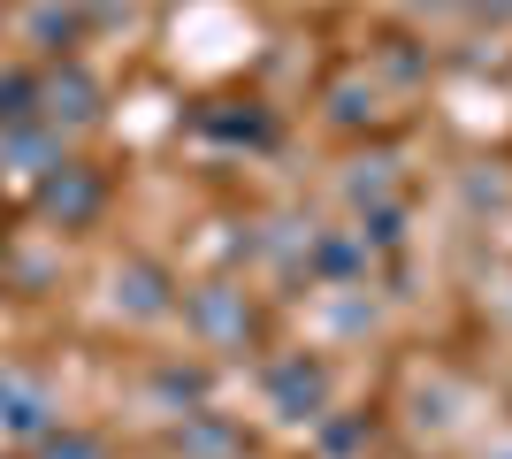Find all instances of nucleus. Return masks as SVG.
Listing matches in <instances>:
<instances>
[{"label": "nucleus", "instance_id": "f03ea898", "mask_svg": "<svg viewBox=\"0 0 512 459\" xmlns=\"http://www.w3.org/2000/svg\"><path fill=\"white\" fill-rule=\"evenodd\" d=\"M192 329L199 337H214V345H245V329H253V314H245V291H230V284H207V291H192Z\"/></svg>", "mask_w": 512, "mask_h": 459}, {"label": "nucleus", "instance_id": "6e6552de", "mask_svg": "<svg viewBox=\"0 0 512 459\" xmlns=\"http://www.w3.org/2000/svg\"><path fill=\"white\" fill-rule=\"evenodd\" d=\"M306 261L344 284V276H360V268H367V238H314V245H306Z\"/></svg>", "mask_w": 512, "mask_h": 459}, {"label": "nucleus", "instance_id": "1a4fd4ad", "mask_svg": "<svg viewBox=\"0 0 512 459\" xmlns=\"http://www.w3.org/2000/svg\"><path fill=\"white\" fill-rule=\"evenodd\" d=\"M8 123H39V77H0V131Z\"/></svg>", "mask_w": 512, "mask_h": 459}, {"label": "nucleus", "instance_id": "2eb2a0df", "mask_svg": "<svg viewBox=\"0 0 512 459\" xmlns=\"http://www.w3.org/2000/svg\"><path fill=\"white\" fill-rule=\"evenodd\" d=\"M39 459H107V444H100V437H77V429H62V437H46Z\"/></svg>", "mask_w": 512, "mask_h": 459}, {"label": "nucleus", "instance_id": "ddd939ff", "mask_svg": "<svg viewBox=\"0 0 512 459\" xmlns=\"http://www.w3.org/2000/svg\"><path fill=\"white\" fill-rule=\"evenodd\" d=\"M329 115H337V123H367V115H375V85H360V77L329 85Z\"/></svg>", "mask_w": 512, "mask_h": 459}, {"label": "nucleus", "instance_id": "f8f14e48", "mask_svg": "<svg viewBox=\"0 0 512 459\" xmlns=\"http://www.w3.org/2000/svg\"><path fill=\"white\" fill-rule=\"evenodd\" d=\"M176 444H184V452H192V459H230V452H237L230 421H192V429H184V437H176Z\"/></svg>", "mask_w": 512, "mask_h": 459}, {"label": "nucleus", "instance_id": "0eeeda50", "mask_svg": "<svg viewBox=\"0 0 512 459\" xmlns=\"http://www.w3.org/2000/svg\"><path fill=\"white\" fill-rule=\"evenodd\" d=\"M54 131H39V123H8V131H0V161H8V169H39V161H54Z\"/></svg>", "mask_w": 512, "mask_h": 459}, {"label": "nucleus", "instance_id": "423d86ee", "mask_svg": "<svg viewBox=\"0 0 512 459\" xmlns=\"http://www.w3.org/2000/svg\"><path fill=\"white\" fill-rule=\"evenodd\" d=\"M115 306H130V314H169V284H161V268H123L115 276Z\"/></svg>", "mask_w": 512, "mask_h": 459}, {"label": "nucleus", "instance_id": "dca6fc26", "mask_svg": "<svg viewBox=\"0 0 512 459\" xmlns=\"http://www.w3.org/2000/svg\"><path fill=\"white\" fill-rule=\"evenodd\" d=\"M360 437H367L360 421H329V429H321V444H329V452H352V444H360Z\"/></svg>", "mask_w": 512, "mask_h": 459}, {"label": "nucleus", "instance_id": "f257e3e1", "mask_svg": "<svg viewBox=\"0 0 512 459\" xmlns=\"http://www.w3.org/2000/svg\"><path fill=\"white\" fill-rule=\"evenodd\" d=\"M268 406H276L283 421H321V406H329V375H321V360H306V352L276 360V368H268Z\"/></svg>", "mask_w": 512, "mask_h": 459}, {"label": "nucleus", "instance_id": "9d476101", "mask_svg": "<svg viewBox=\"0 0 512 459\" xmlns=\"http://www.w3.org/2000/svg\"><path fill=\"white\" fill-rule=\"evenodd\" d=\"M344 199H352V207H383L390 199V161H360V169L344 176Z\"/></svg>", "mask_w": 512, "mask_h": 459}, {"label": "nucleus", "instance_id": "39448f33", "mask_svg": "<svg viewBox=\"0 0 512 459\" xmlns=\"http://www.w3.org/2000/svg\"><path fill=\"white\" fill-rule=\"evenodd\" d=\"M46 215L62 222V230H69V222H92V215H100V176H92V169H54V176H46Z\"/></svg>", "mask_w": 512, "mask_h": 459}, {"label": "nucleus", "instance_id": "f3484780", "mask_svg": "<svg viewBox=\"0 0 512 459\" xmlns=\"http://www.w3.org/2000/svg\"><path fill=\"white\" fill-rule=\"evenodd\" d=\"M474 8H482V16H512V0H474Z\"/></svg>", "mask_w": 512, "mask_h": 459}, {"label": "nucleus", "instance_id": "4468645a", "mask_svg": "<svg viewBox=\"0 0 512 459\" xmlns=\"http://www.w3.org/2000/svg\"><path fill=\"white\" fill-rule=\"evenodd\" d=\"M360 238H367V245H398V238H406V215H398V207H390V199H383V207H367Z\"/></svg>", "mask_w": 512, "mask_h": 459}, {"label": "nucleus", "instance_id": "9b49d317", "mask_svg": "<svg viewBox=\"0 0 512 459\" xmlns=\"http://www.w3.org/2000/svg\"><path fill=\"white\" fill-rule=\"evenodd\" d=\"M153 398H161V406H199V398H207V375L199 368H161L153 375Z\"/></svg>", "mask_w": 512, "mask_h": 459}, {"label": "nucleus", "instance_id": "20e7f679", "mask_svg": "<svg viewBox=\"0 0 512 459\" xmlns=\"http://www.w3.org/2000/svg\"><path fill=\"white\" fill-rule=\"evenodd\" d=\"M46 421H54L46 383H31V375H0V429H16V437H46Z\"/></svg>", "mask_w": 512, "mask_h": 459}, {"label": "nucleus", "instance_id": "7ed1b4c3", "mask_svg": "<svg viewBox=\"0 0 512 459\" xmlns=\"http://www.w3.org/2000/svg\"><path fill=\"white\" fill-rule=\"evenodd\" d=\"M39 115L46 123H92L100 115V85H92L85 69H54L39 85Z\"/></svg>", "mask_w": 512, "mask_h": 459}]
</instances>
